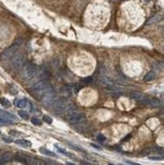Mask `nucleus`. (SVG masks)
Segmentation results:
<instances>
[{
  "label": "nucleus",
  "instance_id": "obj_36",
  "mask_svg": "<svg viewBox=\"0 0 164 165\" xmlns=\"http://www.w3.org/2000/svg\"><path fill=\"white\" fill-rule=\"evenodd\" d=\"M45 165H58V164L55 163V162H52V161H50V160H47V161L45 162Z\"/></svg>",
  "mask_w": 164,
  "mask_h": 165
},
{
  "label": "nucleus",
  "instance_id": "obj_5",
  "mask_svg": "<svg viewBox=\"0 0 164 165\" xmlns=\"http://www.w3.org/2000/svg\"><path fill=\"white\" fill-rule=\"evenodd\" d=\"M50 77V71L47 68H44L42 70H40L39 72H37L33 77L31 78V85H33L35 83L40 82V81H43V80H48V78Z\"/></svg>",
  "mask_w": 164,
  "mask_h": 165
},
{
  "label": "nucleus",
  "instance_id": "obj_22",
  "mask_svg": "<svg viewBox=\"0 0 164 165\" xmlns=\"http://www.w3.org/2000/svg\"><path fill=\"white\" fill-rule=\"evenodd\" d=\"M18 116H20L21 118H23V120H29V117H30L29 113H26L25 111H19L18 112Z\"/></svg>",
  "mask_w": 164,
  "mask_h": 165
},
{
  "label": "nucleus",
  "instance_id": "obj_3",
  "mask_svg": "<svg viewBox=\"0 0 164 165\" xmlns=\"http://www.w3.org/2000/svg\"><path fill=\"white\" fill-rule=\"evenodd\" d=\"M55 106V113L58 116H64L67 114L68 109L71 107V103L68 102V100L65 98H58L54 104Z\"/></svg>",
  "mask_w": 164,
  "mask_h": 165
},
{
  "label": "nucleus",
  "instance_id": "obj_20",
  "mask_svg": "<svg viewBox=\"0 0 164 165\" xmlns=\"http://www.w3.org/2000/svg\"><path fill=\"white\" fill-rule=\"evenodd\" d=\"M0 115L3 116V117H6V118H11V120H15V116H13L12 114L10 113H7V112H3V111H0Z\"/></svg>",
  "mask_w": 164,
  "mask_h": 165
},
{
  "label": "nucleus",
  "instance_id": "obj_24",
  "mask_svg": "<svg viewBox=\"0 0 164 165\" xmlns=\"http://www.w3.org/2000/svg\"><path fill=\"white\" fill-rule=\"evenodd\" d=\"M32 165H45V162L42 161L41 159H37V158H33Z\"/></svg>",
  "mask_w": 164,
  "mask_h": 165
},
{
  "label": "nucleus",
  "instance_id": "obj_38",
  "mask_svg": "<svg viewBox=\"0 0 164 165\" xmlns=\"http://www.w3.org/2000/svg\"><path fill=\"white\" fill-rule=\"evenodd\" d=\"M3 141H5L6 143H12V139L10 138H3Z\"/></svg>",
  "mask_w": 164,
  "mask_h": 165
},
{
  "label": "nucleus",
  "instance_id": "obj_18",
  "mask_svg": "<svg viewBox=\"0 0 164 165\" xmlns=\"http://www.w3.org/2000/svg\"><path fill=\"white\" fill-rule=\"evenodd\" d=\"M15 105H16L17 107H19V108H24L28 105V100L25 98L18 99V100L15 101Z\"/></svg>",
  "mask_w": 164,
  "mask_h": 165
},
{
  "label": "nucleus",
  "instance_id": "obj_25",
  "mask_svg": "<svg viewBox=\"0 0 164 165\" xmlns=\"http://www.w3.org/2000/svg\"><path fill=\"white\" fill-rule=\"evenodd\" d=\"M52 64H53V66L55 67V68L59 67V66H60V64H61V62H60V59H59V58H55V59H53V61H52Z\"/></svg>",
  "mask_w": 164,
  "mask_h": 165
},
{
  "label": "nucleus",
  "instance_id": "obj_27",
  "mask_svg": "<svg viewBox=\"0 0 164 165\" xmlns=\"http://www.w3.org/2000/svg\"><path fill=\"white\" fill-rule=\"evenodd\" d=\"M32 123L34 126H42V122L39 118H37V117H33L32 118Z\"/></svg>",
  "mask_w": 164,
  "mask_h": 165
},
{
  "label": "nucleus",
  "instance_id": "obj_4",
  "mask_svg": "<svg viewBox=\"0 0 164 165\" xmlns=\"http://www.w3.org/2000/svg\"><path fill=\"white\" fill-rule=\"evenodd\" d=\"M38 72V66L34 63H28L22 67L21 74L24 79H31L33 75Z\"/></svg>",
  "mask_w": 164,
  "mask_h": 165
},
{
  "label": "nucleus",
  "instance_id": "obj_41",
  "mask_svg": "<svg viewBox=\"0 0 164 165\" xmlns=\"http://www.w3.org/2000/svg\"><path fill=\"white\" fill-rule=\"evenodd\" d=\"M66 164L67 165H76V164H74V163H72V162H67Z\"/></svg>",
  "mask_w": 164,
  "mask_h": 165
},
{
  "label": "nucleus",
  "instance_id": "obj_30",
  "mask_svg": "<svg viewBox=\"0 0 164 165\" xmlns=\"http://www.w3.org/2000/svg\"><path fill=\"white\" fill-rule=\"evenodd\" d=\"M81 88H82L81 84H75V86H74V92H75V93H78V92L81 90Z\"/></svg>",
  "mask_w": 164,
  "mask_h": 165
},
{
  "label": "nucleus",
  "instance_id": "obj_42",
  "mask_svg": "<svg viewBox=\"0 0 164 165\" xmlns=\"http://www.w3.org/2000/svg\"><path fill=\"white\" fill-rule=\"evenodd\" d=\"M119 165H128V164H123V163H120Z\"/></svg>",
  "mask_w": 164,
  "mask_h": 165
},
{
  "label": "nucleus",
  "instance_id": "obj_13",
  "mask_svg": "<svg viewBox=\"0 0 164 165\" xmlns=\"http://www.w3.org/2000/svg\"><path fill=\"white\" fill-rule=\"evenodd\" d=\"M161 19H162V16H161V15H159V14H155V15H153V16L150 17V18L148 19L147 22H146V24H147V25H150V24L157 23V22H159Z\"/></svg>",
  "mask_w": 164,
  "mask_h": 165
},
{
  "label": "nucleus",
  "instance_id": "obj_10",
  "mask_svg": "<svg viewBox=\"0 0 164 165\" xmlns=\"http://www.w3.org/2000/svg\"><path fill=\"white\" fill-rule=\"evenodd\" d=\"M98 81L101 83V84L105 85V86H115V84H116L113 79H111V78H108V77H106V76H104V75H101V76L99 77Z\"/></svg>",
  "mask_w": 164,
  "mask_h": 165
},
{
  "label": "nucleus",
  "instance_id": "obj_23",
  "mask_svg": "<svg viewBox=\"0 0 164 165\" xmlns=\"http://www.w3.org/2000/svg\"><path fill=\"white\" fill-rule=\"evenodd\" d=\"M55 147H56V148H57V150H58V152H59V153H62V154H64V155H66V156H70V157H71V156H72V155H71V154H69V153H68V152H67V151H66L65 149H63V148H60V147H58V146H57V145H55Z\"/></svg>",
  "mask_w": 164,
  "mask_h": 165
},
{
  "label": "nucleus",
  "instance_id": "obj_2",
  "mask_svg": "<svg viewBox=\"0 0 164 165\" xmlns=\"http://www.w3.org/2000/svg\"><path fill=\"white\" fill-rule=\"evenodd\" d=\"M22 43H23L22 39H17V40H15V42H14L11 46H9L8 48H6V49L2 52V54H1V56H0L1 61H8V60H10V59L15 55V53L17 52V50L19 49V47L22 45Z\"/></svg>",
  "mask_w": 164,
  "mask_h": 165
},
{
  "label": "nucleus",
  "instance_id": "obj_16",
  "mask_svg": "<svg viewBox=\"0 0 164 165\" xmlns=\"http://www.w3.org/2000/svg\"><path fill=\"white\" fill-rule=\"evenodd\" d=\"M155 77H156V74H155V72L152 70V71H149L147 74L145 75V77H144V81H146V82H149V81H153L154 79H155Z\"/></svg>",
  "mask_w": 164,
  "mask_h": 165
},
{
  "label": "nucleus",
  "instance_id": "obj_32",
  "mask_svg": "<svg viewBox=\"0 0 164 165\" xmlns=\"http://www.w3.org/2000/svg\"><path fill=\"white\" fill-rule=\"evenodd\" d=\"M69 146L71 147V148L75 149V150H77V151H80V152H84V150L82 148H80V147H77V146H75V145H73V144H70L69 143Z\"/></svg>",
  "mask_w": 164,
  "mask_h": 165
},
{
  "label": "nucleus",
  "instance_id": "obj_26",
  "mask_svg": "<svg viewBox=\"0 0 164 165\" xmlns=\"http://www.w3.org/2000/svg\"><path fill=\"white\" fill-rule=\"evenodd\" d=\"M0 123H2V124H12L13 122L12 121H10L9 118H6V117H0Z\"/></svg>",
  "mask_w": 164,
  "mask_h": 165
},
{
  "label": "nucleus",
  "instance_id": "obj_6",
  "mask_svg": "<svg viewBox=\"0 0 164 165\" xmlns=\"http://www.w3.org/2000/svg\"><path fill=\"white\" fill-rule=\"evenodd\" d=\"M59 98L57 96V94L55 93V91H51L49 93H47L43 98H42V101H43V104L45 106H54L55 102L57 101V99Z\"/></svg>",
  "mask_w": 164,
  "mask_h": 165
},
{
  "label": "nucleus",
  "instance_id": "obj_17",
  "mask_svg": "<svg viewBox=\"0 0 164 165\" xmlns=\"http://www.w3.org/2000/svg\"><path fill=\"white\" fill-rule=\"evenodd\" d=\"M40 152H41L42 154H44V155L50 156V157H57V155H56L54 152L50 151V150H48V149L44 148V147H41V148H40Z\"/></svg>",
  "mask_w": 164,
  "mask_h": 165
},
{
  "label": "nucleus",
  "instance_id": "obj_11",
  "mask_svg": "<svg viewBox=\"0 0 164 165\" xmlns=\"http://www.w3.org/2000/svg\"><path fill=\"white\" fill-rule=\"evenodd\" d=\"M145 104L151 105V106H160L162 104V102H161L160 99L155 98V97H147L146 101H145Z\"/></svg>",
  "mask_w": 164,
  "mask_h": 165
},
{
  "label": "nucleus",
  "instance_id": "obj_40",
  "mask_svg": "<svg viewBox=\"0 0 164 165\" xmlns=\"http://www.w3.org/2000/svg\"><path fill=\"white\" fill-rule=\"evenodd\" d=\"M81 165H92V164H90L88 162H85V161H81Z\"/></svg>",
  "mask_w": 164,
  "mask_h": 165
},
{
  "label": "nucleus",
  "instance_id": "obj_35",
  "mask_svg": "<svg viewBox=\"0 0 164 165\" xmlns=\"http://www.w3.org/2000/svg\"><path fill=\"white\" fill-rule=\"evenodd\" d=\"M9 134H10V135H12V136H19V135H21V133L16 132V131H10Z\"/></svg>",
  "mask_w": 164,
  "mask_h": 165
},
{
  "label": "nucleus",
  "instance_id": "obj_21",
  "mask_svg": "<svg viewBox=\"0 0 164 165\" xmlns=\"http://www.w3.org/2000/svg\"><path fill=\"white\" fill-rule=\"evenodd\" d=\"M152 68H153V70H155V71L162 70V68H163V64H162V63H160V65H159V63H158V62H155V63H153V64H152ZM155 71H154V72H155Z\"/></svg>",
  "mask_w": 164,
  "mask_h": 165
},
{
  "label": "nucleus",
  "instance_id": "obj_37",
  "mask_svg": "<svg viewBox=\"0 0 164 165\" xmlns=\"http://www.w3.org/2000/svg\"><path fill=\"white\" fill-rule=\"evenodd\" d=\"M126 163H128V164H130V165H141V164H139V163H136V162L130 161V160H127V161H126Z\"/></svg>",
  "mask_w": 164,
  "mask_h": 165
},
{
  "label": "nucleus",
  "instance_id": "obj_29",
  "mask_svg": "<svg viewBox=\"0 0 164 165\" xmlns=\"http://www.w3.org/2000/svg\"><path fill=\"white\" fill-rule=\"evenodd\" d=\"M96 138H97V140H98L99 142H105V141H106L105 136H104V135H102V134H98Z\"/></svg>",
  "mask_w": 164,
  "mask_h": 165
},
{
  "label": "nucleus",
  "instance_id": "obj_39",
  "mask_svg": "<svg viewBox=\"0 0 164 165\" xmlns=\"http://www.w3.org/2000/svg\"><path fill=\"white\" fill-rule=\"evenodd\" d=\"M91 146H92V147H93V148H95V149H98V150H100V147H99L98 145H96V144H93V143H92V144H91Z\"/></svg>",
  "mask_w": 164,
  "mask_h": 165
},
{
  "label": "nucleus",
  "instance_id": "obj_28",
  "mask_svg": "<svg viewBox=\"0 0 164 165\" xmlns=\"http://www.w3.org/2000/svg\"><path fill=\"white\" fill-rule=\"evenodd\" d=\"M153 152H156L157 154H163V148H161V147H155V148L151 149Z\"/></svg>",
  "mask_w": 164,
  "mask_h": 165
},
{
  "label": "nucleus",
  "instance_id": "obj_9",
  "mask_svg": "<svg viewBox=\"0 0 164 165\" xmlns=\"http://www.w3.org/2000/svg\"><path fill=\"white\" fill-rule=\"evenodd\" d=\"M130 97L132 99H134V100H136V101H138V102H140V103H145V101L147 99V96H145L143 93L137 92V91L132 92L130 94Z\"/></svg>",
  "mask_w": 164,
  "mask_h": 165
},
{
  "label": "nucleus",
  "instance_id": "obj_1",
  "mask_svg": "<svg viewBox=\"0 0 164 165\" xmlns=\"http://www.w3.org/2000/svg\"><path fill=\"white\" fill-rule=\"evenodd\" d=\"M31 91L33 93L37 99H42L47 93L53 91V87L48 80H43L33 84L31 87Z\"/></svg>",
  "mask_w": 164,
  "mask_h": 165
},
{
  "label": "nucleus",
  "instance_id": "obj_8",
  "mask_svg": "<svg viewBox=\"0 0 164 165\" xmlns=\"http://www.w3.org/2000/svg\"><path fill=\"white\" fill-rule=\"evenodd\" d=\"M24 63H25L24 54H19V55H17L13 58V60L11 62V65L15 70H20V69H22V67L24 66Z\"/></svg>",
  "mask_w": 164,
  "mask_h": 165
},
{
  "label": "nucleus",
  "instance_id": "obj_7",
  "mask_svg": "<svg viewBox=\"0 0 164 165\" xmlns=\"http://www.w3.org/2000/svg\"><path fill=\"white\" fill-rule=\"evenodd\" d=\"M85 120H86L85 115H84L83 113H79V112H77V113H75V114H73V115L68 116V122H69L70 124H72V125H79V124H82L83 122H85Z\"/></svg>",
  "mask_w": 164,
  "mask_h": 165
},
{
  "label": "nucleus",
  "instance_id": "obj_33",
  "mask_svg": "<svg viewBox=\"0 0 164 165\" xmlns=\"http://www.w3.org/2000/svg\"><path fill=\"white\" fill-rule=\"evenodd\" d=\"M92 80H93V79H92V77H90V76H89V77H86V78H84V79H83V81H84L85 83L92 82Z\"/></svg>",
  "mask_w": 164,
  "mask_h": 165
},
{
  "label": "nucleus",
  "instance_id": "obj_43",
  "mask_svg": "<svg viewBox=\"0 0 164 165\" xmlns=\"http://www.w3.org/2000/svg\"><path fill=\"white\" fill-rule=\"evenodd\" d=\"M146 1H150V0H146Z\"/></svg>",
  "mask_w": 164,
  "mask_h": 165
},
{
  "label": "nucleus",
  "instance_id": "obj_14",
  "mask_svg": "<svg viewBox=\"0 0 164 165\" xmlns=\"http://www.w3.org/2000/svg\"><path fill=\"white\" fill-rule=\"evenodd\" d=\"M60 92H61V94L64 95V96H72V94H73V90H72V88H70L69 86H63V87L60 89Z\"/></svg>",
  "mask_w": 164,
  "mask_h": 165
},
{
  "label": "nucleus",
  "instance_id": "obj_15",
  "mask_svg": "<svg viewBox=\"0 0 164 165\" xmlns=\"http://www.w3.org/2000/svg\"><path fill=\"white\" fill-rule=\"evenodd\" d=\"M15 143H16L17 145H19L21 147H25V148L32 146V143L30 141H28V140H24V139H18V140L15 141Z\"/></svg>",
  "mask_w": 164,
  "mask_h": 165
},
{
  "label": "nucleus",
  "instance_id": "obj_34",
  "mask_svg": "<svg viewBox=\"0 0 164 165\" xmlns=\"http://www.w3.org/2000/svg\"><path fill=\"white\" fill-rule=\"evenodd\" d=\"M151 160H162L163 159V157L162 156H160V157H154V156H150L149 157Z\"/></svg>",
  "mask_w": 164,
  "mask_h": 165
},
{
  "label": "nucleus",
  "instance_id": "obj_12",
  "mask_svg": "<svg viewBox=\"0 0 164 165\" xmlns=\"http://www.w3.org/2000/svg\"><path fill=\"white\" fill-rule=\"evenodd\" d=\"M12 157H13V155H12L11 152H5V153H3V154L0 156V163H1V164H4V163L8 162L9 160H11Z\"/></svg>",
  "mask_w": 164,
  "mask_h": 165
},
{
  "label": "nucleus",
  "instance_id": "obj_19",
  "mask_svg": "<svg viewBox=\"0 0 164 165\" xmlns=\"http://www.w3.org/2000/svg\"><path fill=\"white\" fill-rule=\"evenodd\" d=\"M0 103H1L4 107H6V108L10 107V105H11L10 101H9L7 98H5V97H0Z\"/></svg>",
  "mask_w": 164,
  "mask_h": 165
},
{
  "label": "nucleus",
  "instance_id": "obj_31",
  "mask_svg": "<svg viewBox=\"0 0 164 165\" xmlns=\"http://www.w3.org/2000/svg\"><path fill=\"white\" fill-rule=\"evenodd\" d=\"M43 118H44V122H46L47 124H52V122H53L52 118H51L49 116H44Z\"/></svg>",
  "mask_w": 164,
  "mask_h": 165
}]
</instances>
